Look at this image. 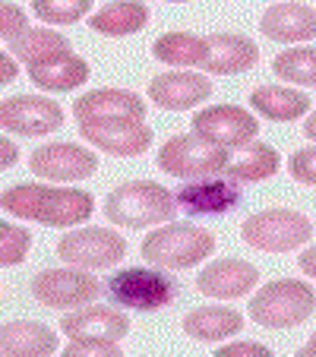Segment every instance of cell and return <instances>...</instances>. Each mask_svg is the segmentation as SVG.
Listing matches in <instances>:
<instances>
[{
    "instance_id": "obj_1",
    "label": "cell",
    "mask_w": 316,
    "mask_h": 357,
    "mask_svg": "<svg viewBox=\"0 0 316 357\" xmlns=\"http://www.w3.org/2000/svg\"><path fill=\"white\" fill-rule=\"evenodd\" d=\"M3 209L26 222H41L51 228H73L95 212L92 193L76 187H54V183H22L3 190Z\"/></svg>"
},
{
    "instance_id": "obj_2",
    "label": "cell",
    "mask_w": 316,
    "mask_h": 357,
    "mask_svg": "<svg viewBox=\"0 0 316 357\" xmlns=\"http://www.w3.org/2000/svg\"><path fill=\"white\" fill-rule=\"evenodd\" d=\"M101 209L108 222L121 225V228H152V225L174 222L181 206H177V196L165 190L162 183L127 181L105 196Z\"/></svg>"
},
{
    "instance_id": "obj_3",
    "label": "cell",
    "mask_w": 316,
    "mask_h": 357,
    "mask_svg": "<svg viewBox=\"0 0 316 357\" xmlns=\"http://www.w3.org/2000/svg\"><path fill=\"white\" fill-rule=\"evenodd\" d=\"M140 253L149 266L158 269H193L216 253V237L212 231L187 222H165L158 231H149L140 243Z\"/></svg>"
},
{
    "instance_id": "obj_4",
    "label": "cell",
    "mask_w": 316,
    "mask_h": 357,
    "mask_svg": "<svg viewBox=\"0 0 316 357\" xmlns=\"http://www.w3.org/2000/svg\"><path fill=\"white\" fill-rule=\"evenodd\" d=\"M231 165V152L218 142L206 139L200 133H181L171 136L158 149V168L181 181H206V177L225 174Z\"/></svg>"
},
{
    "instance_id": "obj_5",
    "label": "cell",
    "mask_w": 316,
    "mask_h": 357,
    "mask_svg": "<svg viewBox=\"0 0 316 357\" xmlns=\"http://www.w3.org/2000/svg\"><path fill=\"white\" fill-rule=\"evenodd\" d=\"M316 310V294L307 282L278 278L262 284L250 301V319L262 329H291Z\"/></svg>"
},
{
    "instance_id": "obj_6",
    "label": "cell",
    "mask_w": 316,
    "mask_h": 357,
    "mask_svg": "<svg viewBox=\"0 0 316 357\" xmlns=\"http://www.w3.org/2000/svg\"><path fill=\"white\" fill-rule=\"evenodd\" d=\"M177 282L171 275H165L158 266L152 269H121L114 275L105 278V294L117 303V307H130V310L155 313L168 307L177 297Z\"/></svg>"
},
{
    "instance_id": "obj_7",
    "label": "cell",
    "mask_w": 316,
    "mask_h": 357,
    "mask_svg": "<svg viewBox=\"0 0 316 357\" xmlns=\"http://www.w3.org/2000/svg\"><path fill=\"white\" fill-rule=\"evenodd\" d=\"M241 237L262 253H291L313 237V225L297 209H262L241 225Z\"/></svg>"
},
{
    "instance_id": "obj_8",
    "label": "cell",
    "mask_w": 316,
    "mask_h": 357,
    "mask_svg": "<svg viewBox=\"0 0 316 357\" xmlns=\"http://www.w3.org/2000/svg\"><path fill=\"white\" fill-rule=\"evenodd\" d=\"M127 253V241L117 231L105 228H80L67 231L57 241V257L76 269H111Z\"/></svg>"
},
{
    "instance_id": "obj_9",
    "label": "cell",
    "mask_w": 316,
    "mask_h": 357,
    "mask_svg": "<svg viewBox=\"0 0 316 357\" xmlns=\"http://www.w3.org/2000/svg\"><path fill=\"white\" fill-rule=\"evenodd\" d=\"M80 136L117 158H136L152 146V130L140 117H89L80 121Z\"/></svg>"
},
{
    "instance_id": "obj_10",
    "label": "cell",
    "mask_w": 316,
    "mask_h": 357,
    "mask_svg": "<svg viewBox=\"0 0 316 357\" xmlns=\"http://www.w3.org/2000/svg\"><path fill=\"white\" fill-rule=\"evenodd\" d=\"M101 284L89 269H41L32 278V294L38 303L51 307V310H67V307H82V303L95 301Z\"/></svg>"
},
{
    "instance_id": "obj_11",
    "label": "cell",
    "mask_w": 316,
    "mask_h": 357,
    "mask_svg": "<svg viewBox=\"0 0 316 357\" xmlns=\"http://www.w3.org/2000/svg\"><path fill=\"white\" fill-rule=\"evenodd\" d=\"M29 168L41 181H86L98 171V155L76 142H45L35 152H29Z\"/></svg>"
},
{
    "instance_id": "obj_12",
    "label": "cell",
    "mask_w": 316,
    "mask_h": 357,
    "mask_svg": "<svg viewBox=\"0 0 316 357\" xmlns=\"http://www.w3.org/2000/svg\"><path fill=\"white\" fill-rule=\"evenodd\" d=\"M0 127L16 136H47L63 127V108L45 95H10L0 105Z\"/></svg>"
},
{
    "instance_id": "obj_13",
    "label": "cell",
    "mask_w": 316,
    "mask_h": 357,
    "mask_svg": "<svg viewBox=\"0 0 316 357\" xmlns=\"http://www.w3.org/2000/svg\"><path fill=\"white\" fill-rule=\"evenodd\" d=\"M193 133L218 142L225 149H243L256 139L259 123L241 105H209L193 114Z\"/></svg>"
},
{
    "instance_id": "obj_14",
    "label": "cell",
    "mask_w": 316,
    "mask_h": 357,
    "mask_svg": "<svg viewBox=\"0 0 316 357\" xmlns=\"http://www.w3.org/2000/svg\"><path fill=\"white\" fill-rule=\"evenodd\" d=\"M177 206L187 215H222L241 202V183L231 177H206V181H187L174 190Z\"/></svg>"
},
{
    "instance_id": "obj_15",
    "label": "cell",
    "mask_w": 316,
    "mask_h": 357,
    "mask_svg": "<svg viewBox=\"0 0 316 357\" xmlns=\"http://www.w3.org/2000/svg\"><path fill=\"white\" fill-rule=\"evenodd\" d=\"M206 38V57H202L200 70L212 76H231L243 73L259 61V47L253 38L241 32H209Z\"/></svg>"
},
{
    "instance_id": "obj_16",
    "label": "cell",
    "mask_w": 316,
    "mask_h": 357,
    "mask_svg": "<svg viewBox=\"0 0 316 357\" xmlns=\"http://www.w3.org/2000/svg\"><path fill=\"white\" fill-rule=\"evenodd\" d=\"M146 92L149 101L162 111H187L212 95V79H206L202 73H190V70H171V73L155 76Z\"/></svg>"
},
{
    "instance_id": "obj_17",
    "label": "cell",
    "mask_w": 316,
    "mask_h": 357,
    "mask_svg": "<svg viewBox=\"0 0 316 357\" xmlns=\"http://www.w3.org/2000/svg\"><path fill=\"white\" fill-rule=\"evenodd\" d=\"M256 282H259L256 266L247 263V259H237V257L212 259V263L196 275V288H200V294L216 297V301H234V297H243L247 291L256 288Z\"/></svg>"
},
{
    "instance_id": "obj_18",
    "label": "cell",
    "mask_w": 316,
    "mask_h": 357,
    "mask_svg": "<svg viewBox=\"0 0 316 357\" xmlns=\"http://www.w3.org/2000/svg\"><path fill=\"white\" fill-rule=\"evenodd\" d=\"M259 32L272 41L294 45L316 38V10L307 3H272L259 20Z\"/></svg>"
},
{
    "instance_id": "obj_19",
    "label": "cell",
    "mask_w": 316,
    "mask_h": 357,
    "mask_svg": "<svg viewBox=\"0 0 316 357\" xmlns=\"http://www.w3.org/2000/svg\"><path fill=\"white\" fill-rule=\"evenodd\" d=\"M61 332L70 338H114L121 342L130 332V319L114 307H80L61 319Z\"/></svg>"
},
{
    "instance_id": "obj_20",
    "label": "cell",
    "mask_w": 316,
    "mask_h": 357,
    "mask_svg": "<svg viewBox=\"0 0 316 357\" xmlns=\"http://www.w3.org/2000/svg\"><path fill=\"white\" fill-rule=\"evenodd\" d=\"M73 117L89 121V117H140L146 121V101L127 89H95L73 101Z\"/></svg>"
},
{
    "instance_id": "obj_21",
    "label": "cell",
    "mask_w": 316,
    "mask_h": 357,
    "mask_svg": "<svg viewBox=\"0 0 316 357\" xmlns=\"http://www.w3.org/2000/svg\"><path fill=\"white\" fill-rule=\"evenodd\" d=\"M0 351L3 357H41L57 351V332L35 319H13L0 329Z\"/></svg>"
},
{
    "instance_id": "obj_22",
    "label": "cell",
    "mask_w": 316,
    "mask_h": 357,
    "mask_svg": "<svg viewBox=\"0 0 316 357\" xmlns=\"http://www.w3.org/2000/svg\"><path fill=\"white\" fill-rule=\"evenodd\" d=\"M26 76L32 86L45 89V92H70V89L82 86L89 79V63L76 57L73 51H67V54H57L51 61L29 63Z\"/></svg>"
},
{
    "instance_id": "obj_23",
    "label": "cell",
    "mask_w": 316,
    "mask_h": 357,
    "mask_svg": "<svg viewBox=\"0 0 316 357\" xmlns=\"http://www.w3.org/2000/svg\"><path fill=\"white\" fill-rule=\"evenodd\" d=\"M149 7L140 0H111L98 13L89 16V29L108 38H123V35H136L140 29L149 26Z\"/></svg>"
},
{
    "instance_id": "obj_24",
    "label": "cell",
    "mask_w": 316,
    "mask_h": 357,
    "mask_svg": "<svg viewBox=\"0 0 316 357\" xmlns=\"http://www.w3.org/2000/svg\"><path fill=\"white\" fill-rule=\"evenodd\" d=\"M313 101L307 98L303 92L297 89H288V86H256L250 92V108L256 114L269 117V121H278V123H288V121H297L310 111Z\"/></svg>"
},
{
    "instance_id": "obj_25",
    "label": "cell",
    "mask_w": 316,
    "mask_h": 357,
    "mask_svg": "<svg viewBox=\"0 0 316 357\" xmlns=\"http://www.w3.org/2000/svg\"><path fill=\"white\" fill-rule=\"evenodd\" d=\"M243 329V317L231 307H196L183 317V332L196 342H222Z\"/></svg>"
},
{
    "instance_id": "obj_26",
    "label": "cell",
    "mask_w": 316,
    "mask_h": 357,
    "mask_svg": "<svg viewBox=\"0 0 316 357\" xmlns=\"http://www.w3.org/2000/svg\"><path fill=\"white\" fill-rule=\"evenodd\" d=\"M3 45H7L10 54H13L16 61H22L26 67L29 63L51 61V57L70 51V41L63 38L61 32H54V29H26V32H20L16 38L3 41Z\"/></svg>"
},
{
    "instance_id": "obj_27",
    "label": "cell",
    "mask_w": 316,
    "mask_h": 357,
    "mask_svg": "<svg viewBox=\"0 0 316 357\" xmlns=\"http://www.w3.org/2000/svg\"><path fill=\"white\" fill-rule=\"evenodd\" d=\"M152 57L171 67H196L206 57V38L193 32H168L152 41Z\"/></svg>"
},
{
    "instance_id": "obj_28",
    "label": "cell",
    "mask_w": 316,
    "mask_h": 357,
    "mask_svg": "<svg viewBox=\"0 0 316 357\" xmlns=\"http://www.w3.org/2000/svg\"><path fill=\"white\" fill-rule=\"evenodd\" d=\"M278 171V152L269 146V142H250L247 152H243L241 162L228 165L225 168V177L237 183H256V181H266Z\"/></svg>"
},
{
    "instance_id": "obj_29",
    "label": "cell",
    "mask_w": 316,
    "mask_h": 357,
    "mask_svg": "<svg viewBox=\"0 0 316 357\" xmlns=\"http://www.w3.org/2000/svg\"><path fill=\"white\" fill-rule=\"evenodd\" d=\"M276 79H285L291 86L316 89V47H288L272 61Z\"/></svg>"
},
{
    "instance_id": "obj_30",
    "label": "cell",
    "mask_w": 316,
    "mask_h": 357,
    "mask_svg": "<svg viewBox=\"0 0 316 357\" xmlns=\"http://www.w3.org/2000/svg\"><path fill=\"white\" fill-rule=\"evenodd\" d=\"M92 10V0H32V13L47 26L80 22Z\"/></svg>"
},
{
    "instance_id": "obj_31",
    "label": "cell",
    "mask_w": 316,
    "mask_h": 357,
    "mask_svg": "<svg viewBox=\"0 0 316 357\" xmlns=\"http://www.w3.org/2000/svg\"><path fill=\"white\" fill-rule=\"evenodd\" d=\"M0 241H3L0 243V259H3V266H20L22 259H26L29 247H32V234L10 222L0 225Z\"/></svg>"
},
{
    "instance_id": "obj_32",
    "label": "cell",
    "mask_w": 316,
    "mask_h": 357,
    "mask_svg": "<svg viewBox=\"0 0 316 357\" xmlns=\"http://www.w3.org/2000/svg\"><path fill=\"white\" fill-rule=\"evenodd\" d=\"M63 357H121V342H114V338H70Z\"/></svg>"
},
{
    "instance_id": "obj_33",
    "label": "cell",
    "mask_w": 316,
    "mask_h": 357,
    "mask_svg": "<svg viewBox=\"0 0 316 357\" xmlns=\"http://www.w3.org/2000/svg\"><path fill=\"white\" fill-rule=\"evenodd\" d=\"M288 171L294 181L307 183V187H316V146L297 149L294 155L288 158Z\"/></svg>"
},
{
    "instance_id": "obj_34",
    "label": "cell",
    "mask_w": 316,
    "mask_h": 357,
    "mask_svg": "<svg viewBox=\"0 0 316 357\" xmlns=\"http://www.w3.org/2000/svg\"><path fill=\"white\" fill-rule=\"evenodd\" d=\"M26 29H29L26 13L16 7L13 0H3V3H0V35H3V41L16 38V35L26 32Z\"/></svg>"
},
{
    "instance_id": "obj_35",
    "label": "cell",
    "mask_w": 316,
    "mask_h": 357,
    "mask_svg": "<svg viewBox=\"0 0 316 357\" xmlns=\"http://www.w3.org/2000/svg\"><path fill=\"white\" fill-rule=\"evenodd\" d=\"M243 354H253V357H269V348L259 342H234V344H222L216 351V357H243Z\"/></svg>"
},
{
    "instance_id": "obj_36",
    "label": "cell",
    "mask_w": 316,
    "mask_h": 357,
    "mask_svg": "<svg viewBox=\"0 0 316 357\" xmlns=\"http://www.w3.org/2000/svg\"><path fill=\"white\" fill-rule=\"evenodd\" d=\"M297 266H301L303 275L316 278V243H313V247H307V250L301 253V257H297Z\"/></svg>"
},
{
    "instance_id": "obj_37",
    "label": "cell",
    "mask_w": 316,
    "mask_h": 357,
    "mask_svg": "<svg viewBox=\"0 0 316 357\" xmlns=\"http://www.w3.org/2000/svg\"><path fill=\"white\" fill-rule=\"evenodd\" d=\"M0 149H3V158H0V165H3V168H13V165H16V158H20V152H16V142L7 136V139H3V146H0Z\"/></svg>"
},
{
    "instance_id": "obj_38",
    "label": "cell",
    "mask_w": 316,
    "mask_h": 357,
    "mask_svg": "<svg viewBox=\"0 0 316 357\" xmlns=\"http://www.w3.org/2000/svg\"><path fill=\"white\" fill-rule=\"evenodd\" d=\"M0 73H3V79H0V82H13V79H16V57L10 54V51H3V63H0Z\"/></svg>"
},
{
    "instance_id": "obj_39",
    "label": "cell",
    "mask_w": 316,
    "mask_h": 357,
    "mask_svg": "<svg viewBox=\"0 0 316 357\" xmlns=\"http://www.w3.org/2000/svg\"><path fill=\"white\" fill-rule=\"evenodd\" d=\"M303 136L316 142V111H310V114H307V121H303Z\"/></svg>"
},
{
    "instance_id": "obj_40",
    "label": "cell",
    "mask_w": 316,
    "mask_h": 357,
    "mask_svg": "<svg viewBox=\"0 0 316 357\" xmlns=\"http://www.w3.org/2000/svg\"><path fill=\"white\" fill-rule=\"evenodd\" d=\"M301 354H303V357H316V332L310 335V342L301 348Z\"/></svg>"
},
{
    "instance_id": "obj_41",
    "label": "cell",
    "mask_w": 316,
    "mask_h": 357,
    "mask_svg": "<svg viewBox=\"0 0 316 357\" xmlns=\"http://www.w3.org/2000/svg\"><path fill=\"white\" fill-rule=\"evenodd\" d=\"M168 3H187V0H168Z\"/></svg>"
}]
</instances>
